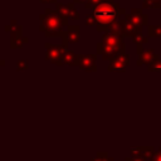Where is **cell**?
Wrapping results in <instances>:
<instances>
[{
    "label": "cell",
    "instance_id": "18",
    "mask_svg": "<svg viewBox=\"0 0 161 161\" xmlns=\"http://www.w3.org/2000/svg\"><path fill=\"white\" fill-rule=\"evenodd\" d=\"M84 23H86L87 26H96L97 25V21H96V19H94V16H93L92 13L86 15V21Z\"/></svg>",
    "mask_w": 161,
    "mask_h": 161
},
{
    "label": "cell",
    "instance_id": "2",
    "mask_svg": "<svg viewBox=\"0 0 161 161\" xmlns=\"http://www.w3.org/2000/svg\"><path fill=\"white\" fill-rule=\"evenodd\" d=\"M39 30L43 31L47 38H62L64 34L63 26H68V20L62 18L57 10L52 9H45L44 13L39 15Z\"/></svg>",
    "mask_w": 161,
    "mask_h": 161
},
{
    "label": "cell",
    "instance_id": "11",
    "mask_svg": "<svg viewBox=\"0 0 161 161\" xmlns=\"http://www.w3.org/2000/svg\"><path fill=\"white\" fill-rule=\"evenodd\" d=\"M153 54H155V52H153V49L151 48V49H147V50H143V52H141V53H138L137 55H138V59H137V67H142V65H145V64H150L151 63V60H152V57H153Z\"/></svg>",
    "mask_w": 161,
    "mask_h": 161
},
{
    "label": "cell",
    "instance_id": "13",
    "mask_svg": "<svg viewBox=\"0 0 161 161\" xmlns=\"http://www.w3.org/2000/svg\"><path fill=\"white\" fill-rule=\"evenodd\" d=\"M63 62L67 65H77V54L73 50H64L63 53Z\"/></svg>",
    "mask_w": 161,
    "mask_h": 161
},
{
    "label": "cell",
    "instance_id": "17",
    "mask_svg": "<svg viewBox=\"0 0 161 161\" xmlns=\"http://www.w3.org/2000/svg\"><path fill=\"white\" fill-rule=\"evenodd\" d=\"M91 161H113V158L109 157L107 152H97V156Z\"/></svg>",
    "mask_w": 161,
    "mask_h": 161
},
{
    "label": "cell",
    "instance_id": "16",
    "mask_svg": "<svg viewBox=\"0 0 161 161\" xmlns=\"http://www.w3.org/2000/svg\"><path fill=\"white\" fill-rule=\"evenodd\" d=\"M142 9H161V0H143Z\"/></svg>",
    "mask_w": 161,
    "mask_h": 161
},
{
    "label": "cell",
    "instance_id": "6",
    "mask_svg": "<svg viewBox=\"0 0 161 161\" xmlns=\"http://www.w3.org/2000/svg\"><path fill=\"white\" fill-rule=\"evenodd\" d=\"M55 10L62 18H64L67 20H79V13L75 9L74 3H68V4L57 3Z\"/></svg>",
    "mask_w": 161,
    "mask_h": 161
},
{
    "label": "cell",
    "instance_id": "4",
    "mask_svg": "<svg viewBox=\"0 0 161 161\" xmlns=\"http://www.w3.org/2000/svg\"><path fill=\"white\" fill-rule=\"evenodd\" d=\"M4 29H5V31H10V34H11L10 47L13 49H21L25 44L29 43V38L23 35V26L18 25L15 19H13L9 25H5Z\"/></svg>",
    "mask_w": 161,
    "mask_h": 161
},
{
    "label": "cell",
    "instance_id": "8",
    "mask_svg": "<svg viewBox=\"0 0 161 161\" xmlns=\"http://www.w3.org/2000/svg\"><path fill=\"white\" fill-rule=\"evenodd\" d=\"M128 65H130V55L127 53H123L109 60L107 70L108 72H125Z\"/></svg>",
    "mask_w": 161,
    "mask_h": 161
},
{
    "label": "cell",
    "instance_id": "10",
    "mask_svg": "<svg viewBox=\"0 0 161 161\" xmlns=\"http://www.w3.org/2000/svg\"><path fill=\"white\" fill-rule=\"evenodd\" d=\"M128 16V19L135 23L136 25L138 26H146L148 25V15L145 14L142 11V9H131V13L130 14H126Z\"/></svg>",
    "mask_w": 161,
    "mask_h": 161
},
{
    "label": "cell",
    "instance_id": "23",
    "mask_svg": "<svg viewBox=\"0 0 161 161\" xmlns=\"http://www.w3.org/2000/svg\"><path fill=\"white\" fill-rule=\"evenodd\" d=\"M73 3L74 4H86L87 0H73Z\"/></svg>",
    "mask_w": 161,
    "mask_h": 161
},
{
    "label": "cell",
    "instance_id": "25",
    "mask_svg": "<svg viewBox=\"0 0 161 161\" xmlns=\"http://www.w3.org/2000/svg\"><path fill=\"white\" fill-rule=\"evenodd\" d=\"M4 65H5V60L0 59V67H4Z\"/></svg>",
    "mask_w": 161,
    "mask_h": 161
},
{
    "label": "cell",
    "instance_id": "24",
    "mask_svg": "<svg viewBox=\"0 0 161 161\" xmlns=\"http://www.w3.org/2000/svg\"><path fill=\"white\" fill-rule=\"evenodd\" d=\"M40 3H57V0H39Z\"/></svg>",
    "mask_w": 161,
    "mask_h": 161
},
{
    "label": "cell",
    "instance_id": "12",
    "mask_svg": "<svg viewBox=\"0 0 161 161\" xmlns=\"http://www.w3.org/2000/svg\"><path fill=\"white\" fill-rule=\"evenodd\" d=\"M148 39H150V38L146 36V35H143V33L137 34V35H135V36L132 38V42H133V43L136 44V47H137V54L145 50V49H143V45H146V44L148 43Z\"/></svg>",
    "mask_w": 161,
    "mask_h": 161
},
{
    "label": "cell",
    "instance_id": "7",
    "mask_svg": "<svg viewBox=\"0 0 161 161\" xmlns=\"http://www.w3.org/2000/svg\"><path fill=\"white\" fill-rule=\"evenodd\" d=\"M77 65L84 72H97L96 54H77Z\"/></svg>",
    "mask_w": 161,
    "mask_h": 161
},
{
    "label": "cell",
    "instance_id": "5",
    "mask_svg": "<svg viewBox=\"0 0 161 161\" xmlns=\"http://www.w3.org/2000/svg\"><path fill=\"white\" fill-rule=\"evenodd\" d=\"M47 52H45V59L49 60L50 63L62 67L64 64L63 62V53L64 50H67V45L65 44H50V43H45L44 44Z\"/></svg>",
    "mask_w": 161,
    "mask_h": 161
},
{
    "label": "cell",
    "instance_id": "19",
    "mask_svg": "<svg viewBox=\"0 0 161 161\" xmlns=\"http://www.w3.org/2000/svg\"><path fill=\"white\" fill-rule=\"evenodd\" d=\"M29 68V64H28V60L26 59H23V60H19L16 63V70L20 72V70H25Z\"/></svg>",
    "mask_w": 161,
    "mask_h": 161
},
{
    "label": "cell",
    "instance_id": "26",
    "mask_svg": "<svg viewBox=\"0 0 161 161\" xmlns=\"http://www.w3.org/2000/svg\"><path fill=\"white\" fill-rule=\"evenodd\" d=\"M160 11H161V9H160Z\"/></svg>",
    "mask_w": 161,
    "mask_h": 161
},
{
    "label": "cell",
    "instance_id": "3",
    "mask_svg": "<svg viewBox=\"0 0 161 161\" xmlns=\"http://www.w3.org/2000/svg\"><path fill=\"white\" fill-rule=\"evenodd\" d=\"M96 53L102 57L103 60H111L123 53H126V44H112V43H104L99 42L96 44Z\"/></svg>",
    "mask_w": 161,
    "mask_h": 161
},
{
    "label": "cell",
    "instance_id": "22",
    "mask_svg": "<svg viewBox=\"0 0 161 161\" xmlns=\"http://www.w3.org/2000/svg\"><path fill=\"white\" fill-rule=\"evenodd\" d=\"M125 161H147V160L141 158V157H137V158H133V157H126Z\"/></svg>",
    "mask_w": 161,
    "mask_h": 161
},
{
    "label": "cell",
    "instance_id": "14",
    "mask_svg": "<svg viewBox=\"0 0 161 161\" xmlns=\"http://www.w3.org/2000/svg\"><path fill=\"white\" fill-rule=\"evenodd\" d=\"M148 72H161V57L158 54H153L151 63L147 65Z\"/></svg>",
    "mask_w": 161,
    "mask_h": 161
},
{
    "label": "cell",
    "instance_id": "21",
    "mask_svg": "<svg viewBox=\"0 0 161 161\" xmlns=\"http://www.w3.org/2000/svg\"><path fill=\"white\" fill-rule=\"evenodd\" d=\"M148 161H161V151H155V153H153V156H152V158L151 160H148Z\"/></svg>",
    "mask_w": 161,
    "mask_h": 161
},
{
    "label": "cell",
    "instance_id": "15",
    "mask_svg": "<svg viewBox=\"0 0 161 161\" xmlns=\"http://www.w3.org/2000/svg\"><path fill=\"white\" fill-rule=\"evenodd\" d=\"M148 38H161V25H147Z\"/></svg>",
    "mask_w": 161,
    "mask_h": 161
},
{
    "label": "cell",
    "instance_id": "20",
    "mask_svg": "<svg viewBox=\"0 0 161 161\" xmlns=\"http://www.w3.org/2000/svg\"><path fill=\"white\" fill-rule=\"evenodd\" d=\"M102 0H87V3L84 4V6H86V9H93L96 5H98L99 3H101Z\"/></svg>",
    "mask_w": 161,
    "mask_h": 161
},
{
    "label": "cell",
    "instance_id": "1",
    "mask_svg": "<svg viewBox=\"0 0 161 161\" xmlns=\"http://www.w3.org/2000/svg\"><path fill=\"white\" fill-rule=\"evenodd\" d=\"M92 14L97 21L96 30L98 33H106L113 26V24L121 18V15L126 14V11L114 0H102L92 9Z\"/></svg>",
    "mask_w": 161,
    "mask_h": 161
},
{
    "label": "cell",
    "instance_id": "9",
    "mask_svg": "<svg viewBox=\"0 0 161 161\" xmlns=\"http://www.w3.org/2000/svg\"><path fill=\"white\" fill-rule=\"evenodd\" d=\"M80 38V28L78 25H68L67 30L64 31L62 39H63V44H75L79 42Z\"/></svg>",
    "mask_w": 161,
    "mask_h": 161
}]
</instances>
